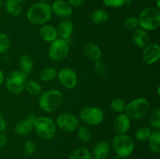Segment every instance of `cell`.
<instances>
[{"label":"cell","instance_id":"cell-1","mask_svg":"<svg viewBox=\"0 0 160 159\" xmlns=\"http://www.w3.org/2000/svg\"><path fill=\"white\" fill-rule=\"evenodd\" d=\"M51 5L46 2H38L30 6L27 12L28 21L34 25L42 26L46 24L52 18Z\"/></svg>","mask_w":160,"mask_h":159},{"label":"cell","instance_id":"cell-2","mask_svg":"<svg viewBox=\"0 0 160 159\" xmlns=\"http://www.w3.org/2000/svg\"><path fill=\"white\" fill-rule=\"evenodd\" d=\"M62 100L63 97L59 90H48L40 94L38 105L44 112H53L62 105Z\"/></svg>","mask_w":160,"mask_h":159},{"label":"cell","instance_id":"cell-3","mask_svg":"<svg viewBox=\"0 0 160 159\" xmlns=\"http://www.w3.org/2000/svg\"><path fill=\"white\" fill-rule=\"evenodd\" d=\"M139 26L145 31H153L157 30L160 26L159 9L153 6L145 8L139 14Z\"/></svg>","mask_w":160,"mask_h":159},{"label":"cell","instance_id":"cell-4","mask_svg":"<svg viewBox=\"0 0 160 159\" xmlns=\"http://www.w3.org/2000/svg\"><path fill=\"white\" fill-rule=\"evenodd\" d=\"M112 146L116 154L121 158L128 157L134 150V141L131 137L126 134H118L113 138Z\"/></svg>","mask_w":160,"mask_h":159},{"label":"cell","instance_id":"cell-5","mask_svg":"<svg viewBox=\"0 0 160 159\" xmlns=\"http://www.w3.org/2000/svg\"><path fill=\"white\" fill-rule=\"evenodd\" d=\"M149 101L145 98L134 99L126 105V115L131 119L138 120L147 115L149 111Z\"/></svg>","mask_w":160,"mask_h":159},{"label":"cell","instance_id":"cell-6","mask_svg":"<svg viewBox=\"0 0 160 159\" xmlns=\"http://www.w3.org/2000/svg\"><path fill=\"white\" fill-rule=\"evenodd\" d=\"M34 129L41 138L49 140L56 134V124L52 118L48 117H38L36 118L34 123Z\"/></svg>","mask_w":160,"mask_h":159},{"label":"cell","instance_id":"cell-7","mask_svg":"<svg viewBox=\"0 0 160 159\" xmlns=\"http://www.w3.org/2000/svg\"><path fill=\"white\" fill-rule=\"evenodd\" d=\"M28 76L19 70L12 71L6 79V87L8 91L13 94H19L25 88Z\"/></svg>","mask_w":160,"mask_h":159},{"label":"cell","instance_id":"cell-8","mask_svg":"<svg viewBox=\"0 0 160 159\" xmlns=\"http://www.w3.org/2000/svg\"><path fill=\"white\" fill-rule=\"evenodd\" d=\"M70 51V45L67 40L56 38L51 42L48 48V57L53 61H62L67 58Z\"/></svg>","mask_w":160,"mask_h":159},{"label":"cell","instance_id":"cell-9","mask_svg":"<svg viewBox=\"0 0 160 159\" xmlns=\"http://www.w3.org/2000/svg\"><path fill=\"white\" fill-rule=\"evenodd\" d=\"M80 118L84 123L90 126H98L104 118L102 110L97 107L84 108L80 112Z\"/></svg>","mask_w":160,"mask_h":159},{"label":"cell","instance_id":"cell-10","mask_svg":"<svg viewBox=\"0 0 160 159\" xmlns=\"http://www.w3.org/2000/svg\"><path fill=\"white\" fill-rule=\"evenodd\" d=\"M56 125L66 132H74L79 127V121L74 115L70 113L60 114L56 118Z\"/></svg>","mask_w":160,"mask_h":159},{"label":"cell","instance_id":"cell-11","mask_svg":"<svg viewBox=\"0 0 160 159\" xmlns=\"http://www.w3.org/2000/svg\"><path fill=\"white\" fill-rule=\"evenodd\" d=\"M57 77L59 83L65 88L71 90L78 84V76L74 70L70 68H63L57 73Z\"/></svg>","mask_w":160,"mask_h":159},{"label":"cell","instance_id":"cell-12","mask_svg":"<svg viewBox=\"0 0 160 159\" xmlns=\"http://www.w3.org/2000/svg\"><path fill=\"white\" fill-rule=\"evenodd\" d=\"M142 59L145 63L152 65L157 62L160 59V48L156 43L148 44L142 51Z\"/></svg>","mask_w":160,"mask_h":159},{"label":"cell","instance_id":"cell-13","mask_svg":"<svg viewBox=\"0 0 160 159\" xmlns=\"http://www.w3.org/2000/svg\"><path fill=\"white\" fill-rule=\"evenodd\" d=\"M52 13L61 18L70 17L73 13V7L65 0H55L51 5Z\"/></svg>","mask_w":160,"mask_h":159},{"label":"cell","instance_id":"cell-14","mask_svg":"<svg viewBox=\"0 0 160 159\" xmlns=\"http://www.w3.org/2000/svg\"><path fill=\"white\" fill-rule=\"evenodd\" d=\"M37 117L34 115H29L26 118L19 121L14 126V131L17 134L25 136L29 134L34 129V123Z\"/></svg>","mask_w":160,"mask_h":159},{"label":"cell","instance_id":"cell-15","mask_svg":"<svg viewBox=\"0 0 160 159\" xmlns=\"http://www.w3.org/2000/svg\"><path fill=\"white\" fill-rule=\"evenodd\" d=\"M83 52L88 59L92 61H97L101 59L102 51L99 46L92 42H86L83 45Z\"/></svg>","mask_w":160,"mask_h":159},{"label":"cell","instance_id":"cell-16","mask_svg":"<svg viewBox=\"0 0 160 159\" xmlns=\"http://www.w3.org/2000/svg\"><path fill=\"white\" fill-rule=\"evenodd\" d=\"M113 127L118 134H125L131 128V118L126 114H120L114 120Z\"/></svg>","mask_w":160,"mask_h":159},{"label":"cell","instance_id":"cell-17","mask_svg":"<svg viewBox=\"0 0 160 159\" xmlns=\"http://www.w3.org/2000/svg\"><path fill=\"white\" fill-rule=\"evenodd\" d=\"M110 147L106 140H101L95 144L92 151V157L95 159H106L109 155Z\"/></svg>","mask_w":160,"mask_h":159},{"label":"cell","instance_id":"cell-18","mask_svg":"<svg viewBox=\"0 0 160 159\" xmlns=\"http://www.w3.org/2000/svg\"><path fill=\"white\" fill-rule=\"evenodd\" d=\"M73 31V22L70 20H64L58 24L56 28L57 35L63 40H67L71 37Z\"/></svg>","mask_w":160,"mask_h":159},{"label":"cell","instance_id":"cell-19","mask_svg":"<svg viewBox=\"0 0 160 159\" xmlns=\"http://www.w3.org/2000/svg\"><path fill=\"white\" fill-rule=\"evenodd\" d=\"M132 41L136 46L143 48L149 44V36L146 31L142 28H137L133 31Z\"/></svg>","mask_w":160,"mask_h":159},{"label":"cell","instance_id":"cell-20","mask_svg":"<svg viewBox=\"0 0 160 159\" xmlns=\"http://www.w3.org/2000/svg\"><path fill=\"white\" fill-rule=\"evenodd\" d=\"M39 35L41 38L47 42H52L57 38L56 28L49 24H44L39 29Z\"/></svg>","mask_w":160,"mask_h":159},{"label":"cell","instance_id":"cell-21","mask_svg":"<svg viewBox=\"0 0 160 159\" xmlns=\"http://www.w3.org/2000/svg\"><path fill=\"white\" fill-rule=\"evenodd\" d=\"M20 71L26 74L27 76L31 73L34 67V61L31 55L28 54H23L20 56V61H19Z\"/></svg>","mask_w":160,"mask_h":159},{"label":"cell","instance_id":"cell-22","mask_svg":"<svg viewBox=\"0 0 160 159\" xmlns=\"http://www.w3.org/2000/svg\"><path fill=\"white\" fill-rule=\"evenodd\" d=\"M6 12L12 17H18L22 12V6L17 0H6L4 4Z\"/></svg>","mask_w":160,"mask_h":159},{"label":"cell","instance_id":"cell-23","mask_svg":"<svg viewBox=\"0 0 160 159\" xmlns=\"http://www.w3.org/2000/svg\"><path fill=\"white\" fill-rule=\"evenodd\" d=\"M109 13L107 11L104 9H97L94 11L93 13L91 16V20L96 25H102L103 23H106L109 20Z\"/></svg>","mask_w":160,"mask_h":159},{"label":"cell","instance_id":"cell-24","mask_svg":"<svg viewBox=\"0 0 160 159\" xmlns=\"http://www.w3.org/2000/svg\"><path fill=\"white\" fill-rule=\"evenodd\" d=\"M148 145L149 148L155 154H159L160 152V132L159 130L152 132L148 138Z\"/></svg>","mask_w":160,"mask_h":159},{"label":"cell","instance_id":"cell-25","mask_svg":"<svg viewBox=\"0 0 160 159\" xmlns=\"http://www.w3.org/2000/svg\"><path fill=\"white\" fill-rule=\"evenodd\" d=\"M69 159H93L92 153L84 147L77 148L69 156Z\"/></svg>","mask_w":160,"mask_h":159},{"label":"cell","instance_id":"cell-26","mask_svg":"<svg viewBox=\"0 0 160 159\" xmlns=\"http://www.w3.org/2000/svg\"><path fill=\"white\" fill-rule=\"evenodd\" d=\"M25 90L28 94L31 95H38L42 93V87L41 85L35 80H28L25 85Z\"/></svg>","mask_w":160,"mask_h":159},{"label":"cell","instance_id":"cell-27","mask_svg":"<svg viewBox=\"0 0 160 159\" xmlns=\"http://www.w3.org/2000/svg\"><path fill=\"white\" fill-rule=\"evenodd\" d=\"M57 70L52 67L45 68L40 73V78L42 81L45 82H50L53 80L57 76Z\"/></svg>","mask_w":160,"mask_h":159},{"label":"cell","instance_id":"cell-28","mask_svg":"<svg viewBox=\"0 0 160 159\" xmlns=\"http://www.w3.org/2000/svg\"><path fill=\"white\" fill-rule=\"evenodd\" d=\"M151 133L152 131L149 127H148V126H142V127L138 129V130L134 133V137H135L136 140L138 141L144 142L148 140Z\"/></svg>","mask_w":160,"mask_h":159},{"label":"cell","instance_id":"cell-29","mask_svg":"<svg viewBox=\"0 0 160 159\" xmlns=\"http://www.w3.org/2000/svg\"><path fill=\"white\" fill-rule=\"evenodd\" d=\"M149 124L152 129L159 130L160 129V108H156L152 112L149 117Z\"/></svg>","mask_w":160,"mask_h":159},{"label":"cell","instance_id":"cell-30","mask_svg":"<svg viewBox=\"0 0 160 159\" xmlns=\"http://www.w3.org/2000/svg\"><path fill=\"white\" fill-rule=\"evenodd\" d=\"M78 137L81 141L88 143L92 139V132L87 126H80L78 128Z\"/></svg>","mask_w":160,"mask_h":159},{"label":"cell","instance_id":"cell-31","mask_svg":"<svg viewBox=\"0 0 160 159\" xmlns=\"http://www.w3.org/2000/svg\"><path fill=\"white\" fill-rule=\"evenodd\" d=\"M139 26L138 19L136 17H128L123 21V27L129 31H134Z\"/></svg>","mask_w":160,"mask_h":159},{"label":"cell","instance_id":"cell-32","mask_svg":"<svg viewBox=\"0 0 160 159\" xmlns=\"http://www.w3.org/2000/svg\"><path fill=\"white\" fill-rule=\"evenodd\" d=\"M127 104L124 101H123L120 98H115L112 101L110 104V107L113 112H117V113H121L124 112L126 108Z\"/></svg>","mask_w":160,"mask_h":159},{"label":"cell","instance_id":"cell-33","mask_svg":"<svg viewBox=\"0 0 160 159\" xmlns=\"http://www.w3.org/2000/svg\"><path fill=\"white\" fill-rule=\"evenodd\" d=\"M10 47V40L5 33H0V53H6Z\"/></svg>","mask_w":160,"mask_h":159},{"label":"cell","instance_id":"cell-34","mask_svg":"<svg viewBox=\"0 0 160 159\" xmlns=\"http://www.w3.org/2000/svg\"><path fill=\"white\" fill-rule=\"evenodd\" d=\"M106 6L110 8H120L126 5L127 0H102Z\"/></svg>","mask_w":160,"mask_h":159},{"label":"cell","instance_id":"cell-35","mask_svg":"<svg viewBox=\"0 0 160 159\" xmlns=\"http://www.w3.org/2000/svg\"><path fill=\"white\" fill-rule=\"evenodd\" d=\"M36 151V144L33 140H28L24 144V152L27 155L31 156L34 154Z\"/></svg>","mask_w":160,"mask_h":159},{"label":"cell","instance_id":"cell-36","mask_svg":"<svg viewBox=\"0 0 160 159\" xmlns=\"http://www.w3.org/2000/svg\"><path fill=\"white\" fill-rule=\"evenodd\" d=\"M95 70L97 74L100 75V76H105L106 74V65L100 59L95 61Z\"/></svg>","mask_w":160,"mask_h":159},{"label":"cell","instance_id":"cell-37","mask_svg":"<svg viewBox=\"0 0 160 159\" xmlns=\"http://www.w3.org/2000/svg\"><path fill=\"white\" fill-rule=\"evenodd\" d=\"M67 2L72 7H78L84 3V0H67Z\"/></svg>","mask_w":160,"mask_h":159},{"label":"cell","instance_id":"cell-38","mask_svg":"<svg viewBox=\"0 0 160 159\" xmlns=\"http://www.w3.org/2000/svg\"><path fill=\"white\" fill-rule=\"evenodd\" d=\"M6 121L4 120V118H2V115L0 112V132H3L6 130Z\"/></svg>","mask_w":160,"mask_h":159},{"label":"cell","instance_id":"cell-39","mask_svg":"<svg viewBox=\"0 0 160 159\" xmlns=\"http://www.w3.org/2000/svg\"><path fill=\"white\" fill-rule=\"evenodd\" d=\"M6 142H7V138L5 134L2 132H0V147H2L6 145Z\"/></svg>","mask_w":160,"mask_h":159},{"label":"cell","instance_id":"cell-40","mask_svg":"<svg viewBox=\"0 0 160 159\" xmlns=\"http://www.w3.org/2000/svg\"><path fill=\"white\" fill-rule=\"evenodd\" d=\"M5 80V76H4V73L2 70H0V84H2Z\"/></svg>","mask_w":160,"mask_h":159},{"label":"cell","instance_id":"cell-41","mask_svg":"<svg viewBox=\"0 0 160 159\" xmlns=\"http://www.w3.org/2000/svg\"><path fill=\"white\" fill-rule=\"evenodd\" d=\"M158 9H159L160 8V0H156V7Z\"/></svg>","mask_w":160,"mask_h":159},{"label":"cell","instance_id":"cell-42","mask_svg":"<svg viewBox=\"0 0 160 159\" xmlns=\"http://www.w3.org/2000/svg\"><path fill=\"white\" fill-rule=\"evenodd\" d=\"M5 4V0H0V8H2Z\"/></svg>","mask_w":160,"mask_h":159},{"label":"cell","instance_id":"cell-43","mask_svg":"<svg viewBox=\"0 0 160 159\" xmlns=\"http://www.w3.org/2000/svg\"><path fill=\"white\" fill-rule=\"evenodd\" d=\"M17 1L20 3H23V2H28L29 0H17Z\"/></svg>","mask_w":160,"mask_h":159},{"label":"cell","instance_id":"cell-44","mask_svg":"<svg viewBox=\"0 0 160 159\" xmlns=\"http://www.w3.org/2000/svg\"><path fill=\"white\" fill-rule=\"evenodd\" d=\"M114 159H121V157H119V156H116V157H114Z\"/></svg>","mask_w":160,"mask_h":159},{"label":"cell","instance_id":"cell-45","mask_svg":"<svg viewBox=\"0 0 160 159\" xmlns=\"http://www.w3.org/2000/svg\"><path fill=\"white\" fill-rule=\"evenodd\" d=\"M159 90H160V87H158V94H160V92H159Z\"/></svg>","mask_w":160,"mask_h":159},{"label":"cell","instance_id":"cell-46","mask_svg":"<svg viewBox=\"0 0 160 159\" xmlns=\"http://www.w3.org/2000/svg\"><path fill=\"white\" fill-rule=\"evenodd\" d=\"M47 0H38V2H46Z\"/></svg>","mask_w":160,"mask_h":159},{"label":"cell","instance_id":"cell-47","mask_svg":"<svg viewBox=\"0 0 160 159\" xmlns=\"http://www.w3.org/2000/svg\"><path fill=\"white\" fill-rule=\"evenodd\" d=\"M121 159H128V158H127V157H123V158H121Z\"/></svg>","mask_w":160,"mask_h":159}]
</instances>
